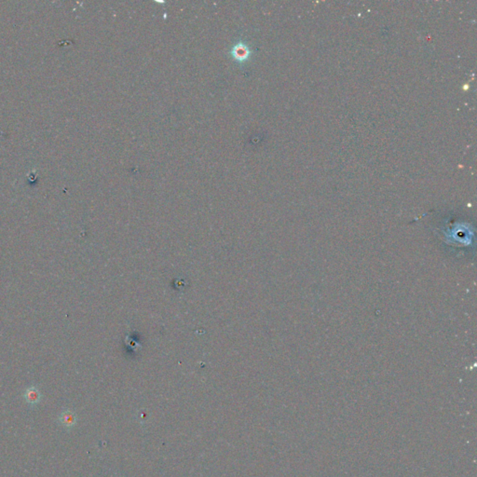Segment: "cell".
Wrapping results in <instances>:
<instances>
[{"label": "cell", "instance_id": "cell-3", "mask_svg": "<svg viewBox=\"0 0 477 477\" xmlns=\"http://www.w3.org/2000/svg\"><path fill=\"white\" fill-rule=\"evenodd\" d=\"M23 397L25 399L26 403L31 405V406H35L37 404H39L41 401V393H40V391L37 389L36 387H30L24 392V394H23Z\"/></svg>", "mask_w": 477, "mask_h": 477}, {"label": "cell", "instance_id": "cell-2", "mask_svg": "<svg viewBox=\"0 0 477 477\" xmlns=\"http://www.w3.org/2000/svg\"><path fill=\"white\" fill-rule=\"evenodd\" d=\"M59 423L67 430L72 429L77 423V416L71 410H62L58 418Z\"/></svg>", "mask_w": 477, "mask_h": 477}, {"label": "cell", "instance_id": "cell-1", "mask_svg": "<svg viewBox=\"0 0 477 477\" xmlns=\"http://www.w3.org/2000/svg\"><path fill=\"white\" fill-rule=\"evenodd\" d=\"M231 55L236 62H246L249 57L251 55V50L250 47L243 41H239L233 46L231 50Z\"/></svg>", "mask_w": 477, "mask_h": 477}]
</instances>
